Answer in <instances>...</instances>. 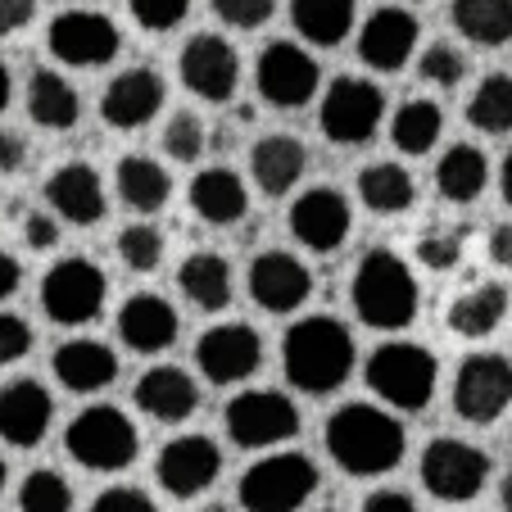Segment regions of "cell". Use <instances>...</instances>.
<instances>
[{"label":"cell","instance_id":"4","mask_svg":"<svg viewBox=\"0 0 512 512\" xmlns=\"http://www.w3.org/2000/svg\"><path fill=\"white\" fill-rule=\"evenodd\" d=\"M368 390L399 413H422L435 395V358L413 340H386L368 354Z\"/></svg>","mask_w":512,"mask_h":512},{"label":"cell","instance_id":"49","mask_svg":"<svg viewBox=\"0 0 512 512\" xmlns=\"http://www.w3.org/2000/svg\"><path fill=\"white\" fill-rule=\"evenodd\" d=\"M23 159H28V145H23V136L0 127V173H19Z\"/></svg>","mask_w":512,"mask_h":512},{"label":"cell","instance_id":"37","mask_svg":"<svg viewBox=\"0 0 512 512\" xmlns=\"http://www.w3.org/2000/svg\"><path fill=\"white\" fill-rule=\"evenodd\" d=\"M467 123L481 127L490 136L512 132V78L508 73H490L467 100Z\"/></svg>","mask_w":512,"mask_h":512},{"label":"cell","instance_id":"3","mask_svg":"<svg viewBox=\"0 0 512 512\" xmlns=\"http://www.w3.org/2000/svg\"><path fill=\"white\" fill-rule=\"evenodd\" d=\"M349 295H354L358 318L377 331H404L417 318V304H422L413 268L390 250H372L358 263Z\"/></svg>","mask_w":512,"mask_h":512},{"label":"cell","instance_id":"43","mask_svg":"<svg viewBox=\"0 0 512 512\" xmlns=\"http://www.w3.org/2000/svg\"><path fill=\"white\" fill-rule=\"evenodd\" d=\"M127 5H132V19L150 32L177 28L186 19V10H191V0H127Z\"/></svg>","mask_w":512,"mask_h":512},{"label":"cell","instance_id":"7","mask_svg":"<svg viewBox=\"0 0 512 512\" xmlns=\"http://www.w3.org/2000/svg\"><path fill=\"white\" fill-rule=\"evenodd\" d=\"M490 481V454L454 435H440L422 449V485L440 503H467Z\"/></svg>","mask_w":512,"mask_h":512},{"label":"cell","instance_id":"11","mask_svg":"<svg viewBox=\"0 0 512 512\" xmlns=\"http://www.w3.org/2000/svg\"><path fill=\"white\" fill-rule=\"evenodd\" d=\"M300 431V408L281 390H241L227 404V435L241 449H277Z\"/></svg>","mask_w":512,"mask_h":512},{"label":"cell","instance_id":"28","mask_svg":"<svg viewBox=\"0 0 512 512\" xmlns=\"http://www.w3.org/2000/svg\"><path fill=\"white\" fill-rule=\"evenodd\" d=\"M177 286H182V295L195 304V309L218 313L232 304V263H227L223 254L200 250L177 268Z\"/></svg>","mask_w":512,"mask_h":512},{"label":"cell","instance_id":"12","mask_svg":"<svg viewBox=\"0 0 512 512\" xmlns=\"http://www.w3.org/2000/svg\"><path fill=\"white\" fill-rule=\"evenodd\" d=\"M46 46L59 64L73 68H100L118 55L123 46V32H118L114 19L96 10H64L46 32Z\"/></svg>","mask_w":512,"mask_h":512},{"label":"cell","instance_id":"2","mask_svg":"<svg viewBox=\"0 0 512 512\" xmlns=\"http://www.w3.org/2000/svg\"><path fill=\"white\" fill-rule=\"evenodd\" d=\"M281 368H286L290 386L304 395H331L354 372V336L345 331V322L327 318V313L304 318L281 340Z\"/></svg>","mask_w":512,"mask_h":512},{"label":"cell","instance_id":"45","mask_svg":"<svg viewBox=\"0 0 512 512\" xmlns=\"http://www.w3.org/2000/svg\"><path fill=\"white\" fill-rule=\"evenodd\" d=\"M91 512H159V508H155V499L145 490H136V485H114V490L96 494Z\"/></svg>","mask_w":512,"mask_h":512},{"label":"cell","instance_id":"20","mask_svg":"<svg viewBox=\"0 0 512 512\" xmlns=\"http://www.w3.org/2000/svg\"><path fill=\"white\" fill-rule=\"evenodd\" d=\"M50 417H55V399L41 381L23 377L10 381L0 390V440L14 449H32L41 445V435L50 431Z\"/></svg>","mask_w":512,"mask_h":512},{"label":"cell","instance_id":"53","mask_svg":"<svg viewBox=\"0 0 512 512\" xmlns=\"http://www.w3.org/2000/svg\"><path fill=\"white\" fill-rule=\"evenodd\" d=\"M499 186H503V200L512 204V150H508V159H503V168H499Z\"/></svg>","mask_w":512,"mask_h":512},{"label":"cell","instance_id":"1","mask_svg":"<svg viewBox=\"0 0 512 512\" xmlns=\"http://www.w3.org/2000/svg\"><path fill=\"white\" fill-rule=\"evenodd\" d=\"M327 454L349 476H386L404 458V426L377 404H345L327 417Z\"/></svg>","mask_w":512,"mask_h":512},{"label":"cell","instance_id":"47","mask_svg":"<svg viewBox=\"0 0 512 512\" xmlns=\"http://www.w3.org/2000/svg\"><path fill=\"white\" fill-rule=\"evenodd\" d=\"M23 241H28L32 250H55L59 245V223L50 218V213H28V218H23Z\"/></svg>","mask_w":512,"mask_h":512},{"label":"cell","instance_id":"16","mask_svg":"<svg viewBox=\"0 0 512 512\" xmlns=\"http://www.w3.org/2000/svg\"><path fill=\"white\" fill-rule=\"evenodd\" d=\"M223 472V449L213 445L209 435H177L168 440L164 454L155 463V476L173 499H195L204 494Z\"/></svg>","mask_w":512,"mask_h":512},{"label":"cell","instance_id":"26","mask_svg":"<svg viewBox=\"0 0 512 512\" xmlns=\"http://www.w3.org/2000/svg\"><path fill=\"white\" fill-rule=\"evenodd\" d=\"M191 209L213 227H232L250 209V191L232 168H204L191 182Z\"/></svg>","mask_w":512,"mask_h":512},{"label":"cell","instance_id":"8","mask_svg":"<svg viewBox=\"0 0 512 512\" xmlns=\"http://www.w3.org/2000/svg\"><path fill=\"white\" fill-rule=\"evenodd\" d=\"M105 290V272L91 259H64L41 281V304H46V318L59 327H87L105 309Z\"/></svg>","mask_w":512,"mask_h":512},{"label":"cell","instance_id":"13","mask_svg":"<svg viewBox=\"0 0 512 512\" xmlns=\"http://www.w3.org/2000/svg\"><path fill=\"white\" fill-rule=\"evenodd\" d=\"M259 96L277 109H300L318 96V82H322V68L318 59L309 55L304 46L295 41H272L268 50L259 55Z\"/></svg>","mask_w":512,"mask_h":512},{"label":"cell","instance_id":"9","mask_svg":"<svg viewBox=\"0 0 512 512\" xmlns=\"http://www.w3.org/2000/svg\"><path fill=\"white\" fill-rule=\"evenodd\" d=\"M512 404V363L503 354H467L454 377V413L472 426H490Z\"/></svg>","mask_w":512,"mask_h":512},{"label":"cell","instance_id":"24","mask_svg":"<svg viewBox=\"0 0 512 512\" xmlns=\"http://www.w3.org/2000/svg\"><path fill=\"white\" fill-rule=\"evenodd\" d=\"M177 309L159 295H132L118 309V336L136 354H164L168 345H177Z\"/></svg>","mask_w":512,"mask_h":512},{"label":"cell","instance_id":"50","mask_svg":"<svg viewBox=\"0 0 512 512\" xmlns=\"http://www.w3.org/2000/svg\"><path fill=\"white\" fill-rule=\"evenodd\" d=\"M363 512H417V503L404 490H377L363 499Z\"/></svg>","mask_w":512,"mask_h":512},{"label":"cell","instance_id":"33","mask_svg":"<svg viewBox=\"0 0 512 512\" xmlns=\"http://www.w3.org/2000/svg\"><path fill=\"white\" fill-rule=\"evenodd\" d=\"M485 182H490V164H485V155L476 145H454V150H445L440 168H435V186H440V195H445L449 204L481 200Z\"/></svg>","mask_w":512,"mask_h":512},{"label":"cell","instance_id":"5","mask_svg":"<svg viewBox=\"0 0 512 512\" xmlns=\"http://www.w3.org/2000/svg\"><path fill=\"white\" fill-rule=\"evenodd\" d=\"M64 449L87 472H123L141 454V435H136L132 417L118 413L114 404H91L68 422Z\"/></svg>","mask_w":512,"mask_h":512},{"label":"cell","instance_id":"32","mask_svg":"<svg viewBox=\"0 0 512 512\" xmlns=\"http://www.w3.org/2000/svg\"><path fill=\"white\" fill-rule=\"evenodd\" d=\"M290 19L313 46H340L354 28V0H290Z\"/></svg>","mask_w":512,"mask_h":512},{"label":"cell","instance_id":"36","mask_svg":"<svg viewBox=\"0 0 512 512\" xmlns=\"http://www.w3.org/2000/svg\"><path fill=\"white\" fill-rule=\"evenodd\" d=\"M445 132V114L435 100H404L390 123V141L404 150V155H426Z\"/></svg>","mask_w":512,"mask_h":512},{"label":"cell","instance_id":"54","mask_svg":"<svg viewBox=\"0 0 512 512\" xmlns=\"http://www.w3.org/2000/svg\"><path fill=\"white\" fill-rule=\"evenodd\" d=\"M10 68H5V64H0V114H5V105H10Z\"/></svg>","mask_w":512,"mask_h":512},{"label":"cell","instance_id":"30","mask_svg":"<svg viewBox=\"0 0 512 512\" xmlns=\"http://www.w3.org/2000/svg\"><path fill=\"white\" fill-rule=\"evenodd\" d=\"M503 313H508V290H503L499 281H485V286L463 290V295L449 304V331L467 336V340H481L499 327Z\"/></svg>","mask_w":512,"mask_h":512},{"label":"cell","instance_id":"6","mask_svg":"<svg viewBox=\"0 0 512 512\" xmlns=\"http://www.w3.org/2000/svg\"><path fill=\"white\" fill-rule=\"evenodd\" d=\"M318 481V463L309 454L281 449V454H268L254 467H245L236 499L245 512H300L318 494Z\"/></svg>","mask_w":512,"mask_h":512},{"label":"cell","instance_id":"41","mask_svg":"<svg viewBox=\"0 0 512 512\" xmlns=\"http://www.w3.org/2000/svg\"><path fill=\"white\" fill-rule=\"evenodd\" d=\"M164 150L177 164H195L204 155V123L195 114H173V123L164 127Z\"/></svg>","mask_w":512,"mask_h":512},{"label":"cell","instance_id":"35","mask_svg":"<svg viewBox=\"0 0 512 512\" xmlns=\"http://www.w3.org/2000/svg\"><path fill=\"white\" fill-rule=\"evenodd\" d=\"M454 28L476 46L512 41V0H454Z\"/></svg>","mask_w":512,"mask_h":512},{"label":"cell","instance_id":"25","mask_svg":"<svg viewBox=\"0 0 512 512\" xmlns=\"http://www.w3.org/2000/svg\"><path fill=\"white\" fill-rule=\"evenodd\" d=\"M132 399L141 413L173 426V422H186V417L200 408V386H195L182 368H150V372H141Z\"/></svg>","mask_w":512,"mask_h":512},{"label":"cell","instance_id":"44","mask_svg":"<svg viewBox=\"0 0 512 512\" xmlns=\"http://www.w3.org/2000/svg\"><path fill=\"white\" fill-rule=\"evenodd\" d=\"M272 5L277 0H213V14L232 28H259L272 19Z\"/></svg>","mask_w":512,"mask_h":512},{"label":"cell","instance_id":"52","mask_svg":"<svg viewBox=\"0 0 512 512\" xmlns=\"http://www.w3.org/2000/svg\"><path fill=\"white\" fill-rule=\"evenodd\" d=\"M490 259L499 263V268H512V223L490 232Z\"/></svg>","mask_w":512,"mask_h":512},{"label":"cell","instance_id":"23","mask_svg":"<svg viewBox=\"0 0 512 512\" xmlns=\"http://www.w3.org/2000/svg\"><path fill=\"white\" fill-rule=\"evenodd\" d=\"M50 368H55V381L64 390H73V395H96V390H105L109 381L118 377V354L109 345H100V340L78 336L55 349Z\"/></svg>","mask_w":512,"mask_h":512},{"label":"cell","instance_id":"56","mask_svg":"<svg viewBox=\"0 0 512 512\" xmlns=\"http://www.w3.org/2000/svg\"><path fill=\"white\" fill-rule=\"evenodd\" d=\"M204 512H232V508H223V503H209V508H204Z\"/></svg>","mask_w":512,"mask_h":512},{"label":"cell","instance_id":"19","mask_svg":"<svg viewBox=\"0 0 512 512\" xmlns=\"http://www.w3.org/2000/svg\"><path fill=\"white\" fill-rule=\"evenodd\" d=\"M164 100H168V87L155 68H127V73H118L105 87L100 114H105V123L118 127V132H136V127H145L164 109Z\"/></svg>","mask_w":512,"mask_h":512},{"label":"cell","instance_id":"42","mask_svg":"<svg viewBox=\"0 0 512 512\" xmlns=\"http://www.w3.org/2000/svg\"><path fill=\"white\" fill-rule=\"evenodd\" d=\"M417 68H422V78L435 82V87H458V82L467 78L463 50L449 46V41H435V46L422 55V64H417Z\"/></svg>","mask_w":512,"mask_h":512},{"label":"cell","instance_id":"27","mask_svg":"<svg viewBox=\"0 0 512 512\" xmlns=\"http://www.w3.org/2000/svg\"><path fill=\"white\" fill-rule=\"evenodd\" d=\"M309 168V150L295 136H263L250 150V173L263 195H286Z\"/></svg>","mask_w":512,"mask_h":512},{"label":"cell","instance_id":"18","mask_svg":"<svg viewBox=\"0 0 512 512\" xmlns=\"http://www.w3.org/2000/svg\"><path fill=\"white\" fill-rule=\"evenodd\" d=\"M245 281H250L254 304L268 313H295L313 295V272L286 250L259 254V259L250 263V277Z\"/></svg>","mask_w":512,"mask_h":512},{"label":"cell","instance_id":"29","mask_svg":"<svg viewBox=\"0 0 512 512\" xmlns=\"http://www.w3.org/2000/svg\"><path fill=\"white\" fill-rule=\"evenodd\" d=\"M28 114L46 132H68L82 114V100H78V91L68 87V78H59L50 68H37L28 82Z\"/></svg>","mask_w":512,"mask_h":512},{"label":"cell","instance_id":"46","mask_svg":"<svg viewBox=\"0 0 512 512\" xmlns=\"http://www.w3.org/2000/svg\"><path fill=\"white\" fill-rule=\"evenodd\" d=\"M32 349V331L19 313H0V363H19Z\"/></svg>","mask_w":512,"mask_h":512},{"label":"cell","instance_id":"40","mask_svg":"<svg viewBox=\"0 0 512 512\" xmlns=\"http://www.w3.org/2000/svg\"><path fill=\"white\" fill-rule=\"evenodd\" d=\"M463 245H467V227H431V232L417 236V259L435 272H449L463 259Z\"/></svg>","mask_w":512,"mask_h":512},{"label":"cell","instance_id":"51","mask_svg":"<svg viewBox=\"0 0 512 512\" xmlns=\"http://www.w3.org/2000/svg\"><path fill=\"white\" fill-rule=\"evenodd\" d=\"M19 281H23V263L0 250V300H10L14 290H19Z\"/></svg>","mask_w":512,"mask_h":512},{"label":"cell","instance_id":"14","mask_svg":"<svg viewBox=\"0 0 512 512\" xmlns=\"http://www.w3.org/2000/svg\"><path fill=\"white\" fill-rule=\"evenodd\" d=\"M177 73L182 82L209 105H223L236 96L241 87V55H236L232 41H223L218 32H200V37L186 41L182 59H177Z\"/></svg>","mask_w":512,"mask_h":512},{"label":"cell","instance_id":"15","mask_svg":"<svg viewBox=\"0 0 512 512\" xmlns=\"http://www.w3.org/2000/svg\"><path fill=\"white\" fill-rule=\"evenodd\" d=\"M263 363V340L250 322H223L209 327L195 345V368L213 381V386H236V381L254 377Z\"/></svg>","mask_w":512,"mask_h":512},{"label":"cell","instance_id":"34","mask_svg":"<svg viewBox=\"0 0 512 512\" xmlns=\"http://www.w3.org/2000/svg\"><path fill=\"white\" fill-rule=\"evenodd\" d=\"M358 200L368 204L372 213H404V209H413L417 186H413V177H408V168L368 164L358 173Z\"/></svg>","mask_w":512,"mask_h":512},{"label":"cell","instance_id":"31","mask_svg":"<svg viewBox=\"0 0 512 512\" xmlns=\"http://www.w3.org/2000/svg\"><path fill=\"white\" fill-rule=\"evenodd\" d=\"M118 195H123V204H132L136 213H159L168 204V195H173V177L150 155H127L123 164H118Z\"/></svg>","mask_w":512,"mask_h":512},{"label":"cell","instance_id":"17","mask_svg":"<svg viewBox=\"0 0 512 512\" xmlns=\"http://www.w3.org/2000/svg\"><path fill=\"white\" fill-rule=\"evenodd\" d=\"M349 227H354V213H349V200L331 186H313L300 200L290 204V236L304 245V250L331 254L349 241Z\"/></svg>","mask_w":512,"mask_h":512},{"label":"cell","instance_id":"10","mask_svg":"<svg viewBox=\"0 0 512 512\" xmlns=\"http://www.w3.org/2000/svg\"><path fill=\"white\" fill-rule=\"evenodd\" d=\"M386 118V91L368 78H336L322 96V132L336 145H363Z\"/></svg>","mask_w":512,"mask_h":512},{"label":"cell","instance_id":"39","mask_svg":"<svg viewBox=\"0 0 512 512\" xmlns=\"http://www.w3.org/2000/svg\"><path fill=\"white\" fill-rule=\"evenodd\" d=\"M164 232L155 223H132L118 232V259L132 272H155L164 263Z\"/></svg>","mask_w":512,"mask_h":512},{"label":"cell","instance_id":"55","mask_svg":"<svg viewBox=\"0 0 512 512\" xmlns=\"http://www.w3.org/2000/svg\"><path fill=\"white\" fill-rule=\"evenodd\" d=\"M499 503H503V512H512V472L503 476V485H499Z\"/></svg>","mask_w":512,"mask_h":512},{"label":"cell","instance_id":"38","mask_svg":"<svg viewBox=\"0 0 512 512\" xmlns=\"http://www.w3.org/2000/svg\"><path fill=\"white\" fill-rule=\"evenodd\" d=\"M19 512H73V485L50 467L28 472V481L19 490Z\"/></svg>","mask_w":512,"mask_h":512},{"label":"cell","instance_id":"57","mask_svg":"<svg viewBox=\"0 0 512 512\" xmlns=\"http://www.w3.org/2000/svg\"><path fill=\"white\" fill-rule=\"evenodd\" d=\"M0 490H5V458H0Z\"/></svg>","mask_w":512,"mask_h":512},{"label":"cell","instance_id":"22","mask_svg":"<svg viewBox=\"0 0 512 512\" xmlns=\"http://www.w3.org/2000/svg\"><path fill=\"white\" fill-rule=\"evenodd\" d=\"M46 200L64 223L78 227H96L105 218V182L91 164H64L50 173L46 182Z\"/></svg>","mask_w":512,"mask_h":512},{"label":"cell","instance_id":"48","mask_svg":"<svg viewBox=\"0 0 512 512\" xmlns=\"http://www.w3.org/2000/svg\"><path fill=\"white\" fill-rule=\"evenodd\" d=\"M32 14H37V0H0V37L28 28Z\"/></svg>","mask_w":512,"mask_h":512},{"label":"cell","instance_id":"21","mask_svg":"<svg viewBox=\"0 0 512 512\" xmlns=\"http://www.w3.org/2000/svg\"><path fill=\"white\" fill-rule=\"evenodd\" d=\"M417 37H422V28H417V19L408 10H377L358 28V55L377 73H395V68H404L413 59Z\"/></svg>","mask_w":512,"mask_h":512}]
</instances>
